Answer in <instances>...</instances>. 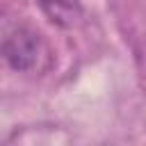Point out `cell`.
I'll use <instances>...</instances> for the list:
<instances>
[{
    "mask_svg": "<svg viewBox=\"0 0 146 146\" xmlns=\"http://www.w3.org/2000/svg\"><path fill=\"white\" fill-rule=\"evenodd\" d=\"M2 55L14 71H41L50 62V50L39 32L30 27H14L2 41Z\"/></svg>",
    "mask_w": 146,
    "mask_h": 146,
    "instance_id": "cell-1",
    "label": "cell"
},
{
    "mask_svg": "<svg viewBox=\"0 0 146 146\" xmlns=\"http://www.w3.org/2000/svg\"><path fill=\"white\" fill-rule=\"evenodd\" d=\"M46 18L57 27H73L82 18L80 0H36Z\"/></svg>",
    "mask_w": 146,
    "mask_h": 146,
    "instance_id": "cell-2",
    "label": "cell"
}]
</instances>
